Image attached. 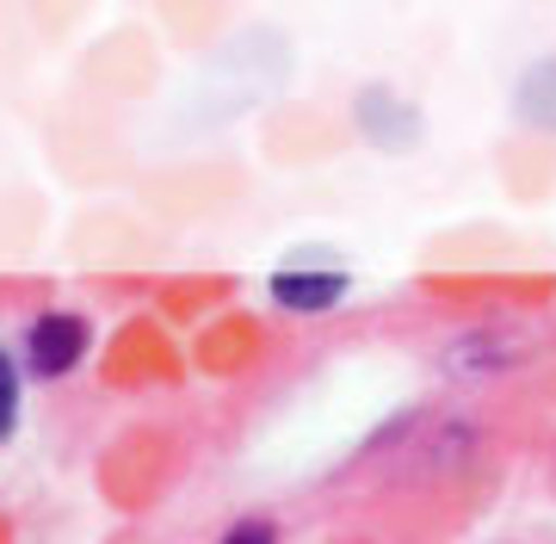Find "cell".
I'll list each match as a JSON object with an SVG mask.
<instances>
[{"instance_id": "cell-3", "label": "cell", "mask_w": 556, "mask_h": 544, "mask_svg": "<svg viewBox=\"0 0 556 544\" xmlns=\"http://www.w3.org/2000/svg\"><path fill=\"white\" fill-rule=\"evenodd\" d=\"M13 421H20V365L0 346V445L13 440Z\"/></svg>"}, {"instance_id": "cell-1", "label": "cell", "mask_w": 556, "mask_h": 544, "mask_svg": "<svg viewBox=\"0 0 556 544\" xmlns=\"http://www.w3.org/2000/svg\"><path fill=\"white\" fill-rule=\"evenodd\" d=\"M87 316L75 309H50L38 322L25 328V365H31V378H62V371H75L80 353H87Z\"/></svg>"}, {"instance_id": "cell-2", "label": "cell", "mask_w": 556, "mask_h": 544, "mask_svg": "<svg viewBox=\"0 0 556 544\" xmlns=\"http://www.w3.org/2000/svg\"><path fill=\"white\" fill-rule=\"evenodd\" d=\"M340 298H346V273H278L273 279V303L298 309V316H316Z\"/></svg>"}, {"instance_id": "cell-4", "label": "cell", "mask_w": 556, "mask_h": 544, "mask_svg": "<svg viewBox=\"0 0 556 544\" xmlns=\"http://www.w3.org/2000/svg\"><path fill=\"white\" fill-rule=\"evenodd\" d=\"M223 544H278V526L266 514H248V520H236L223 532Z\"/></svg>"}]
</instances>
